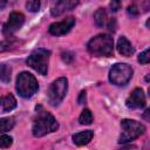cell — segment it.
Instances as JSON below:
<instances>
[{
  "mask_svg": "<svg viewBox=\"0 0 150 150\" xmlns=\"http://www.w3.org/2000/svg\"><path fill=\"white\" fill-rule=\"evenodd\" d=\"M80 0H52L50 14L53 16H60L67 11H71L79 5Z\"/></svg>",
  "mask_w": 150,
  "mask_h": 150,
  "instance_id": "9",
  "label": "cell"
},
{
  "mask_svg": "<svg viewBox=\"0 0 150 150\" xmlns=\"http://www.w3.org/2000/svg\"><path fill=\"white\" fill-rule=\"evenodd\" d=\"M25 22V16L20 12H13L9 14L7 22L4 25L2 33L5 36H12L16 30H19Z\"/></svg>",
  "mask_w": 150,
  "mask_h": 150,
  "instance_id": "8",
  "label": "cell"
},
{
  "mask_svg": "<svg viewBox=\"0 0 150 150\" xmlns=\"http://www.w3.org/2000/svg\"><path fill=\"white\" fill-rule=\"evenodd\" d=\"M128 13H129L130 15H132V16H135V15H137V13H138V11H137V8H136V6H135V5H132V6H129V7H128Z\"/></svg>",
  "mask_w": 150,
  "mask_h": 150,
  "instance_id": "25",
  "label": "cell"
},
{
  "mask_svg": "<svg viewBox=\"0 0 150 150\" xmlns=\"http://www.w3.org/2000/svg\"><path fill=\"white\" fill-rule=\"evenodd\" d=\"M13 143V138L8 135H0V148L5 149V148H9Z\"/></svg>",
  "mask_w": 150,
  "mask_h": 150,
  "instance_id": "19",
  "label": "cell"
},
{
  "mask_svg": "<svg viewBox=\"0 0 150 150\" xmlns=\"http://www.w3.org/2000/svg\"><path fill=\"white\" fill-rule=\"evenodd\" d=\"M94 20H95V23L98 26V27H103L105 25V21H107V13L104 11V8H98L95 14H94Z\"/></svg>",
  "mask_w": 150,
  "mask_h": 150,
  "instance_id": "17",
  "label": "cell"
},
{
  "mask_svg": "<svg viewBox=\"0 0 150 150\" xmlns=\"http://www.w3.org/2000/svg\"><path fill=\"white\" fill-rule=\"evenodd\" d=\"M150 61V55H149V49H145L144 52H142L138 56V62L142 64H148Z\"/></svg>",
  "mask_w": 150,
  "mask_h": 150,
  "instance_id": "22",
  "label": "cell"
},
{
  "mask_svg": "<svg viewBox=\"0 0 150 150\" xmlns=\"http://www.w3.org/2000/svg\"><path fill=\"white\" fill-rule=\"evenodd\" d=\"M49 56H50V50L43 49V48H38L30 53V55L26 60V63L30 68L36 70L39 74L46 75L48 71Z\"/></svg>",
  "mask_w": 150,
  "mask_h": 150,
  "instance_id": "4",
  "label": "cell"
},
{
  "mask_svg": "<svg viewBox=\"0 0 150 150\" xmlns=\"http://www.w3.org/2000/svg\"><path fill=\"white\" fill-rule=\"evenodd\" d=\"M15 0H0V8H5L7 6H11Z\"/></svg>",
  "mask_w": 150,
  "mask_h": 150,
  "instance_id": "24",
  "label": "cell"
},
{
  "mask_svg": "<svg viewBox=\"0 0 150 150\" xmlns=\"http://www.w3.org/2000/svg\"><path fill=\"white\" fill-rule=\"evenodd\" d=\"M89 54L93 56L109 57L114 54V40L108 34H98L94 36L87 45Z\"/></svg>",
  "mask_w": 150,
  "mask_h": 150,
  "instance_id": "1",
  "label": "cell"
},
{
  "mask_svg": "<svg viewBox=\"0 0 150 150\" xmlns=\"http://www.w3.org/2000/svg\"><path fill=\"white\" fill-rule=\"evenodd\" d=\"M40 6H41L40 0H29V1L26 4V8H27L29 12H38V11L40 9Z\"/></svg>",
  "mask_w": 150,
  "mask_h": 150,
  "instance_id": "20",
  "label": "cell"
},
{
  "mask_svg": "<svg viewBox=\"0 0 150 150\" xmlns=\"http://www.w3.org/2000/svg\"><path fill=\"white\" fill-rule=\"evenodd\" d=\"M15 124L14 117H4L0 118V134H4L6 131H9Z\"/></svg>",
  "mask_w": 150,
  "mask_h": 150,
  "instance_id": "15",
  "label": "cell"
},
{
  "mask_svg": "<svg viewBox=\"0 0 150 150\" xmlns=\"http://www.w3.org/2000/svg\"><path fill=\"white\" fill-rule=\"evenodd\" d=\"M15 46V41H9V40H7V41H1L0 42V53H2V52H6V50H9V49H12L13 47Z\"/></svg>",
  "mask_w": 150,
  "mask_h": 150,
  "instance_id": "21",
  "label": "cell"
},
{
  "mask_svg": "<svg viewBox=\"0 0 150 150\" xmlns=\"http://www.w3.org/2000/svg\"><path fill=\"white\" fill-rule=\"evenodd\" d=\"M134 70L127 63H116L109 70V81L115 86H125L132 77Z\"/></svg>",
  "mask_w": 150,
  "mask_h": 150,
  "instance_id": "6",
  "label": "cell"
},
{
  "mask_svg": "<svg viewBox=\"0 0 150 150\" xmlns=\"http://www.w3.org/2000/svg\"><path fill=\"white\" fill-rule=\"evenodd\" d=\"M59 128V123L54 118V116L48 111H40L38 112L34 122H33V135L35 137H42L49 132L56 131Z\"/></svg>",
  "mask_w": 150,
  "mask_h": 150,
  "instance_id": "2",
  "label": "cell"
},
{
  "mask_svg": "<svg viewBox=\"0 0 150 150\" xmlns=\"http://www.w3.org/2000/svg\"><path fill=\"white\" fill-rule=\"evenodd\" d=\"M117 50L123 56H131L135 52V48L125 36H121L117 41Z\"/></svg>",
  "mask_w": 150,
  "mask_h": 150,
  "instance_id": "12",
  "label": "cell"
},
{
  "mask_svg": "<svg viewBox=\"0 0 150 150\" xmlns=\"http://www.w3.org/2000/svg\"><path fill=\"white\" fill-rule=\"evenodd\" d=\"M94 136V132L91 130H84V131H80V132H76L73 135V142L76 144V145H86L88 144L91 138Z\"/></svg>",
  "mask_w": 150,
  "mask_h": 150,
  "instance_id": "14",
  "label": "cell"
},
{
  "mask_svg": "<svg viewBox=\"0 0 150 150\" xmlns=\"http://www.w3.org/2000/svg\"><path fill=\"white\" fill-rule=\"evenodd\" d=\"M16 107V100L12 94H7L0 97V111L8 112Z\"/></svg>",
  "mask_w": 150,
  "mask_h": 150,
  "instance_id": "13",
  "label": "cell"
},
{
  "mask_svg": "<svg viewBox=\"0 0 150 150\" xmlns=\"http://www.w3.org/2000/svg\"><path fill=\"white\" fill-rule=\"evenodd\" d=\"M121 8V0H111L110 1V9L112 12H117Z\"/></svg>",
  "mask_w": 150,
  "mask_h": 150,
  "instance_id": "23",
  "label": "cell"
},
{
  "mask_svg": "<svg viewBox=\"0 0 150 150\" xmlns=\"http://www.w3.org/2000/svg\"><path fill=\"white\" fill-rule=\"evenodd\" d=\"M75 25V18L74 16H68L64 20L60 21V22H54L49 26V33L52 35H55V36H60V35H63L66 33H68Z\"/></svg>",
  "mask_w": 150,
  "mask_h": 150,
  "instance_id": "10",
  "label": "cell"
},
{
  "mask_svg": "<svg viewBox=\"0 0 150 150\" xmlns=\"http://www.w3.org/2000/svg\"><path fill=\"white\" fill-rule=\"evenodd\" d=\"M121 128H122V132H121V136L118 139L120 143L131 142V141L138 138L145 131V128L142 123H139L135 120H128V118L122 120Z\"/></svg>",
  "mask_w": 150,
  "mask_h": 150,
  "instance_id": "5",
  "label": "cell"
},
{
  "mask_svg": "<svg viewBox=\"0 0 150 150\" xmlns=\"http://www.w3.org/2000/svg\"><path fill=\"white\" fill-rule=\"evenodd\" d=\"M15 89L21 97L29 98L38 91L39 84H38V81L34 75H32L28 71H22L16 77Z\"/></svg>",
  "mask_w": 150,
  "mask_h": 150,
  "instance_id": "3",
  "label": "cell"
},
{
  "mask_svg": "<svg viewBox=\"0 0 150 150\" xmlns=\"http://www.w3.org/2000/svg\"><path fill=\"white\" fill-rule=\"evenodd\" d=\"M84 101H86V91L82 90V91L80 93V96H79L77 102H79V104H82V103H84Z\"/></svg>",
  "mask_w": 150,
  "mask_h": 150,
  "instance_id": "26",
  "label": "cell"
},
{
  "mask_svg": "<svg viewBox=\"0 0 150 150\" xmlns=\"http://www.w3.org/2000/svg\"><path fill=\"white\" fill-rule=\"evenodd\" d=\"M11 74L12 69L6 63H0V80L5 83H8L11 81Z\"/></svg>",
  "mask_w": 150,
  "mask_h": 150,
  "instance_id": "16",
  "label": "cell"
},
{
  "mask_svg": "<svg viewBox=\"0 0 150 150\" xmlns=\"http://www.w3.org/2000/svg\"><path fill=\"white\" fill-rule=\"evenodd\" d=\"M79 122L82 125H89V124H91V122H93V114H91V111L89 109H84L81 112L80 117H79Z\"/></svg>",
  "mask_w": 150,
  "mask_h": 150,
  "instance_id": "18",
  "label": "cell"
},
{
  "mask_svg": "<svg viewBox=\"0 0 150 150\" xmlns=\"http://www.w3.org/2000/svg\"><path fill=\"white\" fill-rule=\"evenodd\" d=\"M68 90V80L66 77H59L55 80L48 89V101L52 105H59L64 98Z\"/></svg>",
  "mask_w": 150,
  "mask_h": 150,
  "instance_id": "7",
  "label": "cell"
},
{
  "mask_svg": "<svg viewBox=\"0 0 150 150\" xmlns=\"http://www.w3.org/2000/svg\"><path fill=\"white\" fill-rule=\"evenodd\" d=\"M127 107L131 109H141L145 107V95L144 91L141 88H136L132 90V93L129 95V97L125 101Z\"/></svg>",
  "mask_w": 150,
  "mask_h": 150,
  "instance_id": "11",
  "label": "cell"
}]
</instances>
